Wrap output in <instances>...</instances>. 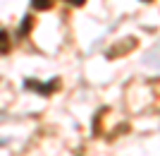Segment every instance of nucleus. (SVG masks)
Returning <instances> with one entry per match:
<instances>
[{
  "label": "nucleus",
  "mask_w": 160,
  "mask_h": 156,
  "mask_svg": "<svg viewBox=\"0 0 160 156\" xmlns=\"http://www.w3.org/2000/svg\"><path fill=\"white\" fill-rule=\"evenodd\" d=\"M143 65H148V67H153V70H160V41L143 55Z\"/></svg>",
  "instance_id": "1"
},
{
  "label": "nucleus",
  "mask_w": 160,
  "mask_h": 156,
  "mask_svg": "<svg viewBox=\"0 0 160 156\" xmlns=\"http://www.w3.org/2000/svg\"><path fill=\"white\" fill-rule=\"evenodd\" d=\"M58 87V82L55 79H50L48 84H38V82H31V79H27V89H33V91H38V94H43V96H50V91Z\"/></svg>",
  "instance_id": "2"
},
{
  "label": "nucleus",
  "mask_w": 160,
  "mask_h": 156,
  "mask_svg": "<svg viewBox=\"0 0 160 156\" xmlns=\"http://www.w3.org/2000/svg\"><path fill=\"white\" fill-rule=\"evenodd\" d=\"M10 48H12V41L7 36V31H0V53H10Z\"/></svg>",
  "instance_id": "3"
},
{
  "label": "nucleus",
  "mask_w": 160,
  "mask_h": 156,
  "mask_svg": "<svg viewBox=\"0 0 160 156\" xmlns=\"http://www.w3.org/2000/svg\"><path fill=\"white\" fill-rule=\"evenodd\" d=\"M50 5H53V0H31V7L36 10H48Z\"/></svg>",
  "instance_id": "4"
},
{
  "label": "nucleus",
  "mask_w": 160,
  "mask_h": 156,
  "mask_svg": "<svg viewBox=\"0 0 160 156\" xmlns=\"http://www.w3.org/2000/svg\"><path fill=\"white\" fill-rule=\"evenodd\" d=\"M65 3H69V5H74V7H81L86 0H65Z\"/></svg>",
  "instance_id": "5"
},
{
  "label": "nucleus",
  "mask_w": 160,
  "mask_h": 156,
  "mask_svg": "<svg viewBox=\"0 0 160 156\" xmlns=\"http://www.w3.org/2000/svg\"><path fill=\"white\" fill-rule=\"evenodd\" d=\"M146 3H148V0H146Z\"/></svg>",
  "instance_id": "6"
}]
</instances>
